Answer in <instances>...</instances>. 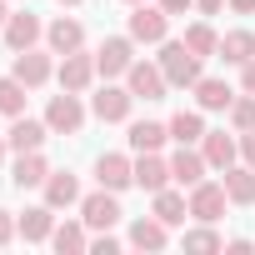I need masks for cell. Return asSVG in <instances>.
<instances>
[{"label":"cell","instance_id":"cell-14","mask_svg":"<svg viewBox=\"0 0 255 255\" xmlns=\"http://www.w3.org/2000/svg\"><path fill=\"white\" fill-rule=\"evenodd\" d=\"M170 180H175V175H170V160H160L155 150H140V160H135V185L155 195V190H165Z\"/></svg>","mask_w":255,"mask_h":255},{"label":"cell","instance_id":"cell-9","mask_svg":"<svg viewBox=\"0 0 255 255\" xmlns=\"http://www.w3.org/2000/svg\"><path fill=\"white\" fill-rule=\"evenodd\" d=\"M100 70H95V55H85V50H70V55H60V90H90V80H95Z\"/></svg>","mask_w":255,"mask_h":255},{"label":"cell","instance_id":"cell-39","mask_svg":"<svg viewBox=\"0 0 255 255\" xmlns=\"http://www.w3.org/2000/svg\"><path fill=\"white\" fill-rule=\"evenodd\" d=\"M195 5H200V15H220V10H225V0H195Z\"/></svg>","mask_w":255,"mask_h":255},{"label":"cell","instance_id":"cell-23","mask_svg":"<svg viewBox=\"0 0 255 255\" xmlns=\"http://www.w3.org/2000/svg\"><path fill=\"white\" fill-rule=\"evenodd\" d=\"M170 140V125H160V120H135L130 125V150H160Z\"/></svg>","mask_w":255,"mask_h":255},{"label":"cell","instance_id":"cell-28","mask_svg":"<svg viewBox=\"0 0 255 255\" xmlns=\"http://www.w3.org/2000/svg\"><path fill=\"white\" fill-rule=\"evenodd\" d=\"M50 245H55L60 255H80V250H90V235H85V225L65 220V225H55V230H50Z\"/></svg>","mask_w":255,"mask_h":255},{"label":"cell","instance_id":"cell-19","mask_svg":"<svg viewBox=\"0 0 255 255\" xmlns=\"http://www.w3.org/2000/svg\"><path fill=\"white\" fill-rule=\"evenodd\" d=\"M15 225H20V235H25L30 245H40V240H50V230H55V205H30Z\"/></svg>","mask_w":255,"mask_h":255},{"label":"cell","instance_id":"cell-36","mask_svg":"<svg viewBox=\"0 0 255 255\" xmlns=\"http://www.w3.org/2000/svg\"><path fill=\"white\" fill-rule=\"evenodd\" d=\"M155 5H160V10H165V15H185V10H190V5H195V0H155Z\"/></svg>","mask_w":255,"mask_h":255},{"label":"cell","instance_id":"cell-27","mask_svg":"<svg viewBox=\"0 0 255 255\" xmlns=\"http://www.w3.org/2000/svg\"><path fill=\"white\" fill-rule=\"evenodd\" d=\"M185 215H190V200H185V195H175L170 185L155 190V220H165V225H185Z\"/></svg>","mask_w":255,"mask_h":255},{"label":"cell","instance_id":"cell-7","mask_svg":"<svg viewBox=\"0 0 255 255\" xmlns=\"http://www.w3.org/2000/svg\"><path fill=\"white\" fill-rule=\"evenodd\" d=\"M135 65V40L130 35H110L100 50H95V70L105 75V80H115V75H125Z\"/></svg>","mask_w":255,"mask_h":255},{"label":"cell","instance_id":"cell-20","mask_svg":"<svg viewBox=\"0 0 255 255\" xmlns=\"http://www.w3.org/2000/svg\"><path fill=\"white\" fill-rule=\"evenodd\" d=\"M220 180H225L230 205H255V170L250 165H230V170H220Z\"/></svg>","mask_w":255,"mask_h":255},{"label":"cell","instance_id":"cell-18","mask_svg":"<svg viewBox=\"0 0 255 255\" xmlns=\"http://www.w3.org/2000/svg\"><path fill=\"white\" fill-rule=\"evenodd\" d=\"M205 170H210V165H205V155H200V150H190V145H180V150L170 155V175H175L180 185H200V180H205Z\"/></svg>","mask_w":255,"mask_h":255},{"label":"cell","instance_id":"cell-17","mask_svg":"<svg viewBox=\"0 0 255 255\" xmlns=\"http://www.w3.org/2000/svg\"><path fill=\"white\" fill-rule=\"evenodd\" d=\"M45 205H55V210L80 205V180H75L70 170H50V175H45Z\"/></svg>","mask_w":255,"mask_h":255},{"label":"cell","instance_id":"cell-33","mask_svg":"<svg viewBox=\"0 0 255 255\" xmlns=\"http://www.w3.org/2000/svg\"><path fill=\"white\" fill-rule=\"evenodd\" d=\"M90 250H95V255H115V250H120V240H115L110 230H100V235L90 240Z\"/></svg>","mask_w":255,"mask_h":255},{"label":"cell","instance_id":"cell-22","mask_svg":"<svg viewBox=\"0 0 255 255\" xmlns=\"http://www.w3.org/2000/svg\"><path fill=\"white\" fill-rule=\"evenodd\" d=\"M220 55H225L230 65L255 60V30H225V35H220Z\"/></svg>","mask_w":255,"mask_h":255},{"label":"cell","instance_id":"cell-38","mask_svg":"<svg viewBox=\"0 0 255 255\" xmlns=\"http://www.w3.org/2000/svg\"><path fill=\"white\" fill-rule=\"evenodd\" d=\"M225 5H230L235 15H255V0H225Z\"/></svg>","mask_w":255,"mask_h":255},{"label":"cell","instance_id":"cell-12","mask_svg":"<svg viewBox=\"0 0 255 255\" xmlns=\"http://www.w3.org/2000/svg\"><path fill=\"white\" fill-rule=\"evenodd\" d=\"M0 35H5V45L20 55V50H30V45L45 35V25H40L30 10H20V15H10V20H5V30H0Z\"/></svg>","mask_w":255,"mask_h":255},{"label":"cell","instance_id":"cell-34","mask_svg":"<svg viewBox=\"0 0 255 255\" xmlns=\"http://www.w3.org/2000/svg\"><path fill=\"white\" fill-rule=\"evenodd\" d=\"M15 230H20V225L10 220V210H0V245H10V240H15Z\"/></svg>","mask_w":255,"mask_h":255},{"label":"cell","instance_id":"cell-25","mask_svg":"<svg viewBox=\"0 0 255 255\" xmlns=\"http://www.w3.org/2000/svg\"><path fill=\"white\" fill-rule=\"evenodd\" d=\"M195 100H200V110H230V100H235V90L225 85V80H195Z\"/></svg>","mask_w":255,"mask_h":255},{"label":"cell","instance_id":"cell-3","mask_svg":"<svg viewBox=\"0 0 255 255\" xmlns=\"http://www.w3.org/2000/svg\"><path fill=\"white\" fill-rule=\"evenodd\" d=\"M120 215H125V210H120L115 190H105V185H100L95 195H80V220H85L90 230H115V225H120Z\"/></svg>","mask_w":255,"mask_h":255},{"label":"cell","instance_id":"cell-4","mask_svg":"<svg viewBox=\"0 0 255 255\" xmlns=\"http://www.w3.org/2000/svg\"><path fill=\"white\" fill-rule=\"evenodd\" d=\"M125 85H130V95H135V100H165V90H170V80H165L160 60H155V65H150V60H135L130 70H125Z\"/></svg>","mask_w":255,"mask_h":255},{"label":"cell","instance_id":"cell-40","mask_svg":"<svg viewBox=\"0 0 255 255\" xmlns=\"http://www.w3.org/2000/svg\"><path fill=\"white\" fill-rule=\"evenodd\" d=\"M5 20H10V10H5V0H0V30H5Z\"/></svg>","mask_w":255,"mask_h":255},{"label":"cell","instance_id":"cell-41","mask_svg":"<svg viewBox=\"0 0 255 255\" xmlns=\"http://www.w3.org/2000/svg\"><path fill=\"white\" fill-rule=\"evenodd\" d=\"M5 145H10V140H0V160H5Z\"/></svg>","mask_w":255,"mask_h":255},{"label":"cell","instance_id":"cell-16","mask_svg":"<svg viewBox=\"0 0 255 255\" xmlns=\"http://www.w3.org/2000/svg\"><path fill=\"white\" fill-rule=\"evenodd\" d=\"M45 40H50V55H70V50H80V45H85V25L60 15L55 25H45Z\"/></svg>","mask_w":255,"mask_h":255},{"label":"cell","instance_id":"cell-10","mask_svg":"<svg viewBox=\"0 0 255 255\" xmlns=\"http://www.w3.org/2000/svg\"><path fill=\"white\" fill-rule=\"evenodd\" d=\"M95 180H100L105 190H115V195H120L125 185H135V160L110 150V155H100V160H95Z\"/></svg>","mask_w":255,"mask_h":255},{"label":"cell","instance_id":"cell-37","mask_svg":"<svg viewBox=\"0 0 255 255\" xmlns=\"http://www.w3.org/2000/svg\"><path fill=\"white\" fill-rule=\"evenodd\" d=\"M240 85L255 95V60H245V65H240Z\"/></svg>","mask_w":255,"mask_h":255},{"label":"cell","instance_id":"cell-42","mask_svg":"<svg viewBox=\"0 0 255 255\" xmlns=\"http://www.w3.org/2000/svg\"><path fill=\"white\" fill-rule=\"evenodd\" d=\"M60 5H80V0H60Z\"/></svg>","mask_w":255,"mask_h":255},{"label":"cell","instance_id":"cell-5","mask_svg":"<svg viewBox=\"0 0 255 255\" xmlns=\"http://www.w3.org/2000/svg\"><path fill=\"white\" fill-rule=\"evenodd\" d=\"M165 30H170V15L160 5H145V0H140V5L130 10V40L135 45H160Z\"/></svg>","mask_w":255,"mask_h":255},{"label":"cell","instance_id":"cell-11","mask_svg":"<svg viewBox=\"0 0 255 255\" xmlns=\"http://www.w3.org/2000/svg\"><path fill=\"white\" fill-rule=\"evenodd\" d=\"M200 155H205V165H210V170H230V165H235V155H240V140H235V135H225V130H205Z\"/></svg>","mask_w":255,"mask_h":255},{"label":"cell","instance_id":"cell-29","mask_svg":"<svg viewBox=\"0 0 255 255\" xmlns=\"http://www.w3.org/2000/svg\"><path fill=\"white\" fill-rule=\"evenodd\" d=\"M25 90L30 85H20L15 75H0V115H10V120L25 115Z\"/></svg>","mask_w":255,"mask_h":255},{"label":"cell","instance_id":"cell-8","mask_svg":"<svg viewBox=\"0 0 255 255\" xmlns=\"http://www.w3.org/2000/svg\"><path fill=\"white\" fill-rule=\"evenodd\" d=\"M130 105H135L130 85H105V90H100V95L90 100L95 120H105V125H120V120H130Z\"/></svg>","mask_w":255,"mask_h":255},{"label":"cell","instance_id":"cell-2","mask_svg":"<svg viewBox=\"0 0 255 255\" xmlns=\"http://www.w3.org/2000/svg\"><path fill=\"white\" fill-rule=\"evenodd\" d=\"M45 125H50V135H75L80 125H85V105H80V95H75V90L50 95V105H45Z\"/></svg>","mask_w":255,"mask_h":255},{"label":"cell","instance_id":"cell-13","mask_svg":"<svg viewBox=\"0 0 255 255\" xmlns=\"http://www.w3.org/2000/svg\"><path fill=\"white\" fill-rule=\"evenodd\" d=\"M50 70H55V65H50V55L30 45V50H20V55H15V70H10V75H15L20 85H30V90H35V85H45V80H50Z\"/></svg>","mask_w":255,"mask_h":255},{"label":"cell","instance_id":"cell-15","mask_svg":"<svg viewBox=\"0 0 255 255\" xmlns=\"http://www.w3.org/2000/svg\"><path fill=\"white\" fill-rule=\"evenodd\" d=\"M45 135H50V125L45 120H30V115H15L10 120V150H40L45 145Z\"/></svg>","mask_w":255,"mask_h":255},{"label":"cell","instance_id":"cell-24","mask_svg":"<svg viewBox=\"0 0 255 255\" xmlns=\"http://www.w3.org/2000/svg\"><path fill=\"white\" fill-rule=\"evenodd\" d=\"M170 140H175V145H195V140H205V120H200V110H180V115H170Z\"/></svg>","mask_w":255,"mask_h":255},{"label":"cell","instance_id":"cell-30","mask_svg":"<svg viewBox=\"0 0 255 255\" xmlns=\"http://www.w3.org/2000/svg\"><path fill=\"white\" fill-rule=\"evenodd\" d=\"M185 45L205 60V55H220V35L205 25V20H195V25H185Z\"/></svg>","mask_w":255,"mask_h":255},{"label":"cell","instance_id":"cell-26","mask_svg":"<svg viewBox=\"0 0 255 255\" xmlns=\"http://www.w3.org/2000/svg\"><path fill=\"white\" fill-rule=\"evenodd\" d=\"M45 175H50L45 155H40V150H20V160H15V185H20V190H25V185H45Z\"/></svg>","mask_w":255,"mask_h":255},{"label":"cell","instance_id":"cell-43","mask_svg":"<svg viewBox=\"0 0 255 255\" xmlns=\"http://www.w3.org/2000/svg\"><path fill=\"white\" fill-rule=\"evenodd\" d=\"M125 5H140V0H125Z\"/></svg>","mask_w":255,"mask_h":255},{"label":"cell","instance_id":"cell-32","mask_svg":"<svg viewBox=\"0 0 255 255\" xmlns=\"http://www.w3.org/2000/svg\"><path fill=\"white\" fill-rule=\"evenodd\" d=\"M185 250H225V240L200 220V230H185Z\"/></svg>","mask_w":255,"mask_h":255},{"label":"cell","instance_id":"cell-6","mask_svg":"<svg viewBox=\"0 0 255 255\" xmlns=\"http://www.w3.org/2000/svg\"><path fill=\"white\" fill-rule=\"evenodd\" d=\"M225 205H230L225 180H200V185H190V215H195V220L215 225V220L225 215Z\"/></svg>","mask_w":255,"mask_h":255},{"label":"cell","instance_id":"cell-21","mask_svg":"<svg viewBox=\"0 0 255 255\" xmlns=\"http://www.w3.org/2000/svg\"><path fill=\"white\" fill-rule=\"evenodd\" d=\"M165 240H170V225L155 220V215L130 225V245H135V250H165Z\"/></svg>","mask_w":255,"mask_h":255},{"label":"cell","instance_id":"cell-31","mask_svg":"<svg viewBox=\"0 0 255 255\" xmlns=\"http://www.w3.org/2000/svg\"><path fill=\"white\" fill-rule=\"evenodd\" d=\"M230 125H235V135L255 130V95H250V90H245L240 100H230Z\"/></svg>","mask_w":255,"mask_h":255},{"label":"cell","instance_id":"cell-1","mask_svg":"<svg viewBox=\"0 0 255 255\" xmlns=\"http://www.w3.org/2000/svg\"><path fill=\"white\" fill-rule=\"evenodd\" d=\"M160 70L175 90H195L200 80V55L185 45V40H160Z\"/></svg>","mask_w":255,"mask_h":255},{"label":"cell","instance_id":"cell-35","mask_svg":"<svg viewBox=\"0 0 255 255\" xmlns=\"http://www.w3.org/2000/svg\"><path fill=\"white\" fill-rule=\"evenodd\" d=\"M240 155H245V165L255 170V130H245V135H240Z\"/></svg>","mask_w":255,"mask_h":255}]
</instances>
